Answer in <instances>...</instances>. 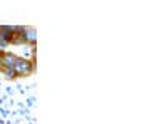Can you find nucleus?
I'll list each match as a JSON object with an SVG mask.
<instances>
[{
  "instance_id": "obj_5",
  "label": "nucleus",
  "mask_w": 147,
  "mask_h": 124,
  "mask_svg": "<svg viewBox=\"0 0 147 124\" xmlns=\"http://www.w3.org/2000/svg\"><path fill=\"white\" fill-rule=\"evenodd\" d=\"M25 40H27V44H30V45H34V47H35V42H37V32H35V29L25 27Z\"/></svg>"
},
{
  "instance_id": "obj_3",
  "label": "nucleus",
  "mask_w": 147,
  "mask_h": 124,
  "mask_svg": "<svg viewBox=\"0 0 147 124\" xmlns=\"http://www.w3.org/2000/svg\"><path fill=\"white\" fill-rule=\"evenodd\" d=\"M17 60V56L12 52H3L0 57V70L2 69H13V64Z\"/></svg>"
},
{
  "instance_id": "obj_1",
  "label": "nucleus",
  "mask_w": 147,
  "mask_h": 124,
  "mask_svg": "<svg viewBox=\"0 0 147 124\" xmlns=\"http://www.w3.org/2000/svg\"><path fill=\"white\" fill-rule=\"evenodd\" d=\"M13 70H15L17 77H28L32 76L34 70H35V62L24 57H17L15 64H13Z\"/></svg>"
},
{
  "instance_id": "obj_4",
  "label": "nucleus",
  "mask_w": 147,
  "mask_h": 124,
  "mask_svg": "<svg viewBox=\"0 0 147 124\" xmlns=\"http://www.w3.org/2000/svg\"><path fill=\"white\" fill-rule=\"evenodd\" d=\"M10 44H12V45H24V44H27V40H25V27H20V25H18V29H17V32L13 34Z\"/></svg>"
},
{
  "instance_id": "obj_2",
  "label": "nucleus",
  "mask_w": 147,
  "mask_h": 124,
  "mask_svg": "<svg viewBox=\"0 0 147 124\" xmlns=\"http://www.w3.org/2000/svg\"><path fill=\"white\" fill-rule=\"evenodd\" d=\"M18 25H0V40L5 44V45H9L12 37H13V34L17 32Z\"/></svg>"
},
{
  "instance_id": "obj_6",
  "label": "nucleus",
  "mask_w": 147,
  "mask_h": 124,
  "mask_svg": "<svg viewBox=\"0 0 147 124\" xmlns=\"http://www.w3.org/2000/svg\"><path fill=\"white\" fill-rule=\"evenodd\" d=\"M0 72H2V74H3V76L7 77V79H10V81H12V79H15V70H13V69H2V70H0Z\"/></svg>"
}]
</instances>
